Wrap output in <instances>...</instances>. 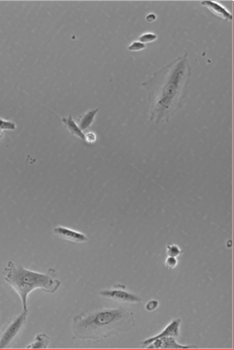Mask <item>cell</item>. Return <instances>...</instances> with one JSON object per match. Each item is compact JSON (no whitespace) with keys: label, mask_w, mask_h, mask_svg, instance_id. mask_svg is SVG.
Masks as SVG:
<instances>
[{"label":"cell","mask_w":234,"mask_h":350,"mask_svg":"<svg viewBox=\"0 0 234 350\" xmlns=\"http://www.w3.org/2000/svg\"><path fill=\"white\" fill-rule=\"evenodd\" d=\"M28 313V310H24L18 317H14L11 321L7 323L0 331V348H8L9 346H11L24 325L26 324Z\"/></svg>","instance_id":"obj_4"},{"label":"cell","mask_w":234,"mask_h":350,"mask_svg":"<svg viewBox=\"0 0 234 350\" xmlns=\"http://www.w3.org/2000/svg\"><path fill=\"white\" fill-rule=\"evenodd\" d=\"M15 128H16V126L14 123L0 119V129L1 130H14Z\"/></svg>","instance_id":"obj_15"},{"label":"cell","mask_w":234,"mask_h":350,"mask_svg":"<svg viewBox=\"0 0 234 350\" xmlns=\"http://www.w3.org/2000/svg\"><path fill=\"white\" fill-rule=\"evenodd\" d=\"M50 344V338L44 334H38L31 344L26 348H47Z\"/></svg>","instance_id":"obj_12"},{"label":"cell","mask_w":234,"mask_h":350,"mask_svg":"<svg viewBox=\"0 0 234 350\" xmlns=\"http://www.w3.org/2000/svg\"><path fill=\"white\" fill-rule=\"evenodd\" d=\"M98 111H99V109H95V110L87 111L84 113V115L79 117V128H81L82 130H84V129L89 128L90 126H92Z\"/></svg>","instance_id":"obj_11"},{"label":"cell","mask_w":234,"mask_h":350,"mask_svg":"<svg viewBox=\"0 0 234 350\" xmlns=\"http://www.w3.org/2000/svg\"><path fill=\"white\" fill-rule=\"evenodd\" d=\"M159 306V302L158 300H151L145 305V310L148 312L154 311L156 310V308Z\"/></svg>","instance_id":"obj_18"},{"label":"cell","mask_w":234,"mask_h":350,"mask_svg":"<svg viewBox=\"0 0 234 350\" xmlns=\"http://www.w3.org/2000/svg\"><path fill=\"white\" fill-rule=\"evenodd\" d=\"M62 123L66 126L67 130L74 136H77L78 138L85 142V135L83 133V130L79 128L78 125L73 121V116L69 115L67 117H62Z\"/></svg>","instance_id":"obj_10"},{"label":"cell","mask_w":234,"mask_h":350,"mask_svg":"<svg viewBox=\"0 0 234 350\" xmlns=\"http://www.w3.org/2000/svg\"><path fill=\"white\" fill-rule=\"evenodd\" d=\"M135 326V317L127 308L100 309L82 313L73 319V338L79 340L104 339L127 333Z\"/></svg>","instance_id":"obj_2"},{"label":"cell","mask_w":234,"mask_h":350,"mask_svg":"<svg viewBox=\"0 0 234 350\" xmlns=\"http://www.w3.org/2000/svg\"><path fill=\"white\" fill-rule=\"evenodd\" d=\"M190 76L191 67L188 54H185L162 67L142 84L148 94L149 121L169 122L182 108Z\"/></svg>","instance_id":"obj_1"},{"label":"cell","mask_w":234,"mask_h":350,"mask_svg":"<svg viewBox=\"0 0 234 350\" xmlns=\"http://www.w3.org/2000/svg\"><path fill=\"white\" fill-rule=\"evenodd\" d=\"M146 45L139 42V41H133L131 44L128 45V50L131 52H139V51L145 50Z\"/></svg>","instance_id":"obj_16"},{"label":"cell","mask_w":234,"mask_h":350,"mask_svg":"<svg viewBox=\"0 0 234 350\" xmlns=\"http://www.w3.org/2000/svg\"><path fill=\"white\" fill-rule=\"evenodd\" d=\"M156 39H157V35L150 32V33H145L144 35H142V36H139L138 41L146 45V43H150V42L155 41Z\"/></svg>","instance_id":"obj_14"},{"label":"cell","mask_w":234,"mask_h":350,"mask_svg":"<svg viewBox=\"0 0 234 350\" xmlns=\"http://www.w3.org/2000/svg\"><path fill=\"white\" fill-rule=\"evenodd\" d=\"M5 281L16 291L22 300V309L28 310V297L35 289H41L47 293H55L61 286L56 278V271L48 269L46 273L30 271L12 262L4 268Z\"/></svg>","instance_id":"obj_3"},{"label":"cell","mask_w":234,"mask_h":350,"mask_svg":"<svg viewBox=\"0 0 234 350\" xmlns=\"http://www.w3.org/2000/svg\"><path fill=\"white\" fill-rule=\"evenodd\" d=\"M180 325H181V319L180 318H175L172 320L171 322L169 323L167 325V327L164 329L163 331H161L160 333L158 334H156L155 336L153 337H150V338H147V339L143 341L141 343V345H144V346H146L147 345H149L151 342H153L154 340L159 339V338H162V337H178L180 335Z\"/></svg>","instance_id":"obj_8"},{"label":"cell","mask_w":234,"mask_h":350,"mask_svg":"<svg viewBox=\"0 0 234 350\" xmlns=\"http://www.w3.org/2000/svg\"><path fill=\"white\" fill-rule=\"evenodd\" d=\"M201 5L206 7L209 11L214 13L216 16L225 20V21H232V14L229 12L227 9H225L223 6L220 5L219 3L214 2V1H202Z\"/></svg>","instance_id":"obj_9"},{"label":"cell","mask_w":234,"mask_h":350,"mask_svg":"<svg viewBox=\"0 0 234 350\" xmlns=\"http://www.w3.org/2000/svg\"><path fill=\"white\" fill-rule=\"evenodd\" d=\"M3 136V131L0 129V139H1V137Z\"/></svg>","instance_id":"obj_21"},{"label":"cell","mask_w":234,"mask_h":350,"mask_svg":"<svg viewBox=\"0 0 234 350\" xmlns=\"http://www.w3.org/2000/svg\"><path fill=\"white\" fill-rule=\"evenodd\" d=\"M96 139H97V137H96L95 134L93 133V132H90V133H87L85 135V142L88 145L95 144Z\"/></svg>","instance_id":"obj_19"},{"label":"cell","mask_w":234,"mask_h":350,"mask_svg":"<svg viewBox=\"0 0 234 350\" xmlns=\"http://www.w3.org/2000/svg\"><path fill=\"white\" fill-rule=\"evenodd\" d=\"M166 249H167L168 256L177 258L184 253V251L182 250L178 245H167Z\"/></svg>","instance_id":"obj_13"},{"label":"cell","mask_w":234,"mask_h":350,"mask_svg":"<svg viewBox=\"0 0 234 350\" xmlns=\"http://www.w3.org/2000/svg\"><path fill=\"white\" fill-rule=\"evenodd\" d=\"M145 348H173V349H186V348H197V345H181L175 340V337H162L159 339L154 340L149 345H146Z\"/></svg>","instance_id":"obj_6"},{"label":"cell","mask_w":234,"mask_h":350,"mask_svg":"<svg viewBox=\"0 0 234 350\" xmlns=\"http://www.w3.org/2000/svg\"><path fill=\"white\" fill-rule=\"evenodd\" d=\"M100 295L103 298L121 304H139L143 300L142 297L128 291L127 287L122 284H117L112 289H102L100 291Z\"/></svg>","instance_id":"obj_5"},{"label":"cell","mask_w":234,"mask_h":350,"mask_svg":"<svg viewBox=\"0 0 234 350\" xmlns=\"http://www.w3.org/2000/svg\"><path fill=\"white\" fill-rule=\"evenodd\" d=\"M177 264H178L177 259L173 258V256H168L166 261H165V267L169 270H173L177 266Z\"/></svg>","instance_id":"obj_17"},{"label":"cell","mask_w":234,"mask_h":350,"mask_svg":"<svg viewBox=\"0 0 234 350\" xmlns=\"http://www.w3.org/2000/svg\"><path fill=\"white\" fill-rule=\"evenodd\" d=\"M53 232L61 239L67 240V241L77 243V244H83L88 241V237L83 232L76 231V230H73L66 227H62V226L54 228Z\"/></svg>","instance_id":"obj_7"},{"label":"cell","mask_w":234,"mask_h":350,"mask_svg":"<svg viewBox=\"0 0 234 350\" xmlns=\"http://www.w3.org/2000/svg\"><path fill=\"white\" fill-rule=\"evenodd\" d=\"M156 16L155 15V14H153V13H151V14H148L147 16H146V20L148 21V22H153V21H155L156 20Z\"/></svg>","instance_id":"obj_20"}]
</instances>
